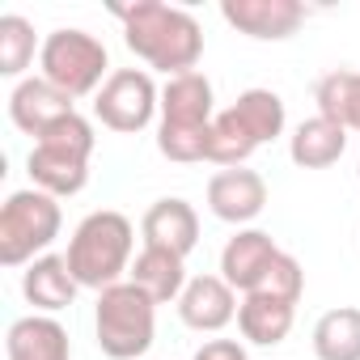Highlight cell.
Returning a JSON list of instances; mask_svg holds the SVG:
<instances>
[{"instance_id":"cell-15","label":"cell","mask_w":360,"mask_h":360,"mask_svg":"<svg viewBox=\"0 0 360 360\" xmlns=\"http://www.w3.org/2000/svg\"><path fill=\"white\" fill-rule=\"evenodd\" d=\"M5 356L9 360H72V343H68V330L51 314H30L9 326Z\"/></svg>"},{"instance_id":"cell-19","label":"cell","mask_w":360,"mask_h":360,"mask_svg":"<svg viewBox=\"0 0 360 360\" xmlns=\"http://www.w3.org/2000/svg\"><path fill=\"white\" fill-rule=\"evenodd\" d=\"M343 148H347V131L339 123L322 119V115L297 123V131L288 140V157L301 169H326V165H335L343 157Z\"/></svg>"},{"instance_id":"cell-22","label":"cell","mask_w":360,"mask_h":360,"mask_svg":"<svg viewBox=\"0 0 360 360\" xmlns=\"http://www.w3.org/2000/svg\"><path fill=\"white\" fill-rule=\"evenodd\" d=\"M255 148H263V144H259L255 131L238 119V110H233V106L217 110L212 131H208V161L221 165V169H242V165L255 157Z\"/></svg>"},{"instance_id":"cell-29","label":"cell","mask_w":360,"mask_h":360,"mask_svg":"<svg viewBox=\"0 0 360 360\" xmlns=\"http://www.w3.org/2000/svg\"><path fill=\"white\" fill-rule=\"evenodd\" d=\"M356 178H360V161H356Z\"/></svg>"},{"instance_id":"cell-8","label":"cell","mask_w":360,"mask_h":360,"mask_svg":"<svg viewBox=\"0 0 360 360\" xmlns=\"http://www.w3.org/2000/svg\"><path fill=\"white\" fill-rule=\"evenodd\" d=\"M267 208V183L259 169H217L208 178V212L225 225H250Z\"/></svg>"},{"instance_id":"cell-14","label":"cell","mask_w":360,"mask_h":360,"mask_svg":"<svg viewBox=\"0 0 360 360\" xmlns=\"http://www.w3.org/2000/svg\"><path fill=\"white\" fill-rule=\"evenodd\" d=\"M26 169H30V183L47 195H56V200L81 195L85 183H89V157L64 153V148H51V144H34Z\"/></svg>"},{"instance_id":"cell-6","label":"cell","mask_w":360,"mask_h":360,"mask_svg":"<svg viewBox=\"0 0 360 360\" xmlns=\"http://www.w3.org/2000/svg\"><path fill=\"white\" fill-rule=\"evenodd\" d=\"M94 115L102 127L136 136L161 115V89L153 85L144 68H115L106 85L94 94Z\"/></svg>"},{"instance_id":"cell-3","label":"cell","mask_w":360,"mask_h":360,"mask_svg":"<svg viewBox=\"0 0 360 360\" xmlns=\"http://www.w3.org/2000/svg\"><path fill=\"white\" fill-rule=\"evenodd\" d=\"M94 335L102 356L110 360H140L153 347L157 335V305L131 284H110L98 292V309H94Z\"/></svg>"},{"instance_id":"cell-27","label":"cell","mask_w":360,"mask_h":360,"mask_svg":"<svg viewBox=\"0 0 360 360\" xmlns=\"http://www.w3.org/2000/svg\"><path fill=\"white\" fill-rule=\"evenodd\" d=\"M34 144H51V148H64V153H81V157H94V144H98V136H94V123L85 119V115H64L60 123H51Z\"/></svg>"},{"instance_id":"cell-12","label":"cell","mask_w":360,"mask_h":360,"mask_svg":"<svg viewBox=\"0 0 360 360\" xmlns=\"http://www.w3.org/2000/svg\"><path fill=\"white\" fill-rule=\"evenodd\" d=\"M72 110H77L72 98L60 94L47 77H26V81H18L13 94H9V119H13V127L26 131V136H34V140H39L51 123H60L64 115H72Z\"/></svg>"},{"instance_id":"cell-24","label":"cell","mask_w":360,"mask_h":360,"mask_svg":"<svg viewBox=\"0 0 360 360\" xmlns=\"http://www.w3.org/2000/svg\"><path fill=\"white\" fill-rule=\"evenodd\" d=\"M233 110H238V119L255 131L259 144H271V140L284 131V123H288V115H284V98L271 94V89H246V94H238Z\"/></svg>"},{"instance_id":"cell-13","label":"cell","mask_w":360,"mask_h":360,"mask_svg":"<svg viewBox=\"0 0 360 360\" xmlns=\"http://www.w3.org/2000/svg\"><path fill=\"white\" fill-rule=\"evenodd\" d=\"M217 119V98L212 81L195 68L183 77H169L161 85V123L169 127H212Z\"/></svg>"},{"instance_id":"cell-26","label":"cell","mask_w":360,"mask_h":360,"mask_svg":"<svg viewBox=\"0 0 360 360\" xmlns=\"http://www.w3.org/2000/svg\"><path fill=\"white\" fill-rule=\"evenodd\" d=\"M255 292L297 305V301H301V292H305V271H301V263H297L288 250H280V255L271 259V267H267V276H263V284H259Z\"/></svg>"},{"instance_id":"cell-10","label":"cell","mask_w":360,"mask_h":360,"mask_svg":"<svg viewBox=\"0 0 360 360\" xmlns=\"http://www.w3.org/2000/svg\"><path fill=\"white\" fill-rule=\"evenodd\" d=\"M238 305H242L238 292L221 276H195V280H187L183 297H178V318H183V326H191V330L217 335L238 318Z\"/></svg>"},{"instance_id":"cell-4","label":"cell","mask_w":360,"mask_h":360,"mask_svg":"<svg viewBox=\"0 0 360 360\" xmlns=\"http://www.w3.org/2000/svg\"><path fill=\"white\" fill-rule=\"evenodd\" d=\"M64 229V212L60 200L30 187V191H13L0 208V263L5 267H30L34 259H43L51 250V242Z\"/></svg>"},{"instance_id":"cell-5","label":"cell","mask_w":360,"mask_h":360,"mask_svg":"<svg viewBox=\"0 0 360 360\" xmlns=\"http://www.w3.org/2000/svg\"><path fill=\"white\" fill-rule=\"evenodd\" d=\"M39 68L43 77L68 94L72 102L77 98H89L106 85V68H110V56L102 47V39H94L89 30H51L43 39V51H39Z\"/></svg>"},{"instance_id":"cell-11","label":"cell","mask_w":360,"mask_h":360,"mask_svg":"<svg viewBox=\"0 0 360 360\" xmlns=\"http://www.w3.org/2000/svg\"><path fill=\"white\" fill-rule=\"evenodd\" d=\"M140 233H144V246H157V250H169L178 259H187L200 246V217H195V208L187 200L165 195L144 212Z\"/></svg>"},{"instance_id":"cell-25","label":"cell","mask_w":360,"mask_h":360,"mask_svg":"<svg viewBox=\"0 0 360 360\" xmlns=\"http://www.w3.org/2000/svg\"><path fill=\"white\" fill-rule=\"evenodd\" d=\"M208 131L212 127H169V123H157V153L165 161H178V165L208 161Z\"/></svg>"},{"instance_id":"cell-1","label":"cell","mask_w":360,"mask_h":360,"mask_svg":"<svg viewBox=\"0 0 360 360\" xmlns=\"http://www.w3.org/2000/svg\"><path fill=\"white\" fill-rule=\"evenodd\" d=\"M110 13L123 22L127 51L140 56L148 68L165 72V81L195 72L204 56V30L187 9L161 5V0H136V5H110Z\"/></svg>"},{"instance_id":"cell-7","label":"cell","mask_w":360,"mask_h":360,"mask_svg":"<svg viewBox=\"0 0 360 360\" xmlns=\"http://www.w3.org/2000/svg\"><path fill=\"white\" fill-rule=\"evenodd\" d=\"M305 5L301 0H221V18L255 39V43H284L305 26Z\"/></svg>"},{"instance_id":"cell-2","label":"cell","mask_w":360,"mask_h":360,"mask_svg":"<svg viewBox=\"0 0 360 360\" xmlns=\"http://www.w3.org/2000/svg\"><path fill=\"white\" fill-rule=\"evenodd\" d=\"M131 250H136V229L123 212L115 208H102V212H89L72 238H68V271L81 288H110V284H123V276L131 271Z\"/></svg>"},{"instance_id":"cell-20","label":"cell","mask_w":360,"mask_h":360,"mask_svg":"<svg viewBox=\"0 0 360 360\" xmlns=\"http://www.w3.org/2000/svg\"><path fill=\"white\" fill-rule=\"evenodd\" d=\"M309 343L318 360H360V305L326 309L314 322Z\"/></svg>"},{"instance_id":"cell-21","label":"cell","mask_w":360,"mask_h":360,"mask_svg":"<svg viewBox=\"0 0 360 360\" xmlns=\"http://www.w3.org/2000/svg\"><path fill=\"white\" fill-rule=\"evenodd\" d=\"M314 102L318 115L339 123L343 131H360V72L352 68H335L314 85Z\"/></svg>"},{"instance_id":"cell-23","label":"cell","mask_w":360,"mask_h":360,"mask_svg":"<svg viewBox=\"0 0 360 360\" xmlns=\"http://www.w3.org/2000/svg\"><path fill=\"white\" fill-rule=\"evenodd\" d=\"M39 51H43V43L34 34V22H26L22 13H5V18H0V77H22L34 64Z\"/></svg>"},{"instance_id":"cell-18","label":"cell","mask_w":360,"mask_h":360,"mask_svg":"<svg viewBox=\"0 0 360 360\" xmlns=\"http://www.w3.org/2000/svg\"><path fill=\"white\" fill-rule=\"evenodd\" d=\"M292 322H297V305L276 301V297H263V292H250V297H242V305H238V330H242V339L255 343V347H276V343H284L288 330H292Z\"/></svg>"},{"instance_id":"cell-28","label":"cell","mask_w":360,"mask_h":360,"mask_svg":"<svg viewBox=\"0 0 360 360\" xmlns=\"http://www.w3.org/2000/svg\"><path fill=\"white\" fill-rule=\"evenodd\" d=\"M191 360H246V347L238 339H208Z\"/></svg>"},{"instance_id":"cell-9","label":"cell","mask_w":360,"mask_h":360,"mask_svg":"<svg viewBox=\"0 0 360 360\" xmlns=\"http://www.w3.org/2000/svg\"><path fill=\"white\" fill-rule=\"evenodd\" d=\"M276 255H280V246H276L271 233H263V229H238L225 242V250H221V280L233 292L250 297L263 284V276H267V267H271Z\"/></svg>"},{"instance_id":"cell-16","label":"cell","mask_w":360,"mask_h":360,"mask_svg":"<svg viewBox=\"0 0 360 360\" xmlns=\"http://www.w3.org/2000/svg\"><path fill=\"white\" fill-rule=\"evenodd\" d=\"M127 280L153 301V305H169L183 297L187 288V259H178L169 250H157V246H144L136 259H131V271Z\"/></svg>"},{"instance_id":"cell-17","label":"cell","mask_w":360,"mask_h":360,"mask_svg":"<svg viewBox=\"0 0 360 360\" xmlns=\"http://www.w3.org/2000/svg\"><path fill=\"white\" fill-rule=\"evenodd\" d=\"M77 288H81V284L72 280L64 255H43V259H34V263L22 271V292H26V301H30L39 314H60V309H68V305L77 301Z\"/></svg>"}]
</instances>
